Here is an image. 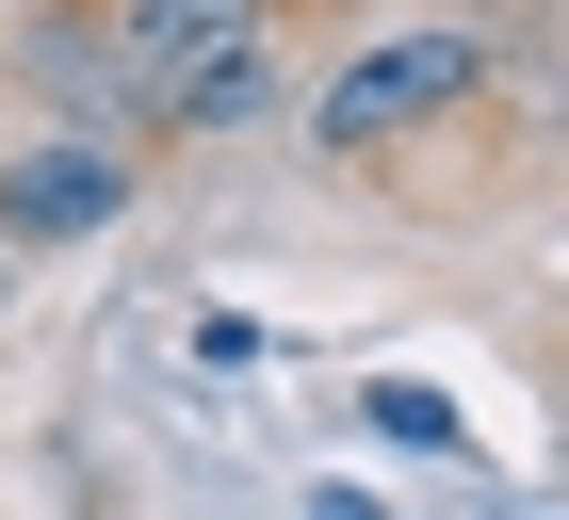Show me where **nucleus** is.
Here are the masks:
<instances>
[{
	"instance_id": "nucleus-4",
	"label": "nucleus",
	"mask_w": 569,
	"mask_h": 520,
	"mask_svg": "<svg viewBox=\"0 0 569 520\" xmlns=\"http://www.w3.org/2000/svg\"><path fill=\"white\" fill-rule=\"evenodd\" d=\"M228 33H261V0H131V33H114V114H131L147 82H179L196 49H228Z\"/></svg>"
},
{
	"instance_id": "nucleus-5",
	"label": "nucleus",
	"mask_w": 569,
	"mask_h": 520,
	"mask_svg": "<svg viewBox=\"0 0 569 520\" xmlns=\"http://www.w3.org/2000/svg\"><path fill=\"white\" fill-rule=\"evenodd\" d=\"M0 277H17V260H0Z\"/></svg>"
},
{
	"instance_id": "nucleus-1",
	"label": "nucleus",
	"mask_w": 569,
	"mask_h": 520,
	"mask_svg": "<svg viewBox=\"0 0 569 520\" xmlns=\"http://www.w3.org/2000/svg\"><path fill=\"white\" fill-rule=\"evenodd\" d=\"M456 98H488V33H391V49H358L342 82L309 98V147H326V163H375V147L439 130Z\"/></svg>"
},
{
	"instance_id": "nucleus-3",
	"label": "nucleus",
	"mask_w": 569,
	"mask_h": 520,
	"mask_svg": "<svg viewBox=\"0 0 569 520\" xmlns=\"http://www.w3.org/2000/svg\"><path fill=\"white\" fill-rule=\"evenodd\" d=\"M261 98H277V33H228V49H196L179 82H147L114 130H131V147H196V130H244Z\"/></svg>"
},
{
	"instance_id": "nucleus-2",
	"label": "nucleus",
	"mask_w": 569,
	"mask_h": 520,
	"mask_svg": "<svg viewBox=\"0 0 569 520\" xmlns=\"http://www.w3.org/2000/svg\"><path fill=\"white\" fill-rule=\"evenodd\" d=\"M131 212V130H49L0 163V260H49V244H98Z\"/></svg>"
}]
</instances>
